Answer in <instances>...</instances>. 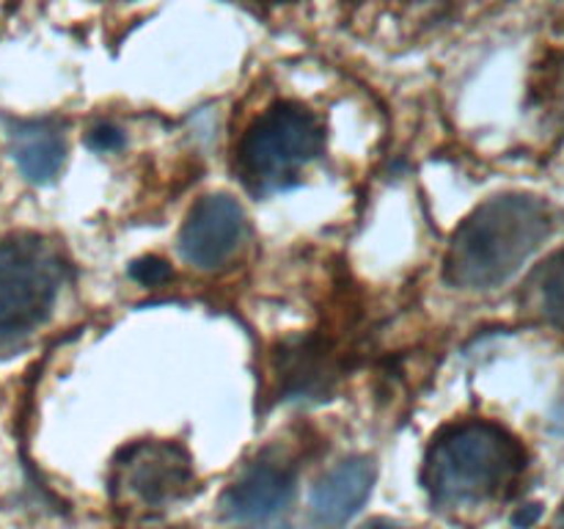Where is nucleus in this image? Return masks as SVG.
I'll return each mask as SVG.
<instances>
[{"label": "nucleus", "mask_w": 564, "mask_h": 529, "mask_svg": "<svg viewBox=\"0 0 564 529\" xmlns=\"http://www.w3.org/2000/svg\"><path fill=\"white\" fill-rule=\"evenodd\" d=\"M554 235V209L529 193L479 204L455 229L444 276L457 290H496L510 281Z\"/></svg>", "instance_id": "obj_1"}, {"label": "nucleus", "mask_w": 564, "mask_h": 529, "mask_svg": "<svg viewBox=\"0 0 564 529\" xmlns=\"http://www.w3.org/2000/svg\"><path fill=\"white\" fill-rule=\"evenodd\" d=\"M527 468V450L501 424L466 419L441 430L424 457V488L441 507L477 505L505 494Z\"/></svg>", "instance_id": "obj_2"}, {"label": "nucleus", "mask_w": 564, "mask_h": 529, "mask_svg": "<svg viewBox=\"0 0 564 529\" xmlns=\"http://www.w3.org/2000/svg\"><path fill=\"white\" fill-rule=\"evenodd\" d=\"M325 132L317 116L295 102L270 105L237 143V171L259 196L301 182L303 169L323 152Z\"/></svg>", "instance_id": "obj_3"}, {"label": "nucleus", "mask_w": 564, "mask_h": 529, "mask_svg": "<svg viewBox=\"0 0 564 529\" xmlns=\"http://www.w3.org/2000/svg\"><path fill=\"white\" fill-rule=\"evenodd\" d=\"M64 284V262L33 235L0 240V342L31 334L53 309Z\"/></svg>", "instance_id": "obj_4"}, {"label": "nucleus", "mask_w": 564, "mask_h": 529, "mask_svg": "<svg viewBox=\"0 0 564 529\" xmlns=\"http://www.w3.org/2000/svg\"><path fill=\"white\" fill-rule=\"evenodd\" d=\"M248 220L240 202L226 193L198 198L180 231V251L198 270L224 268L246 242Z\"/></svg>", "instance_id": "obj_5"}, {"label": "nucleus", "mask_w": 564, "mask_h": 529, "mask_svg": "<svg viewBox=\"0 0 564 529\" xmlns=\"http://www.w3.org/2000/svg\"><path fill=\"white\" fill-rule=\"evenodd\" d=\"M119 483L143 507H163L185 496L193 485L191 457L176 444H138L119 463Z\"/></svg>", "instance_id": "obj_6"}, {"label": "nucleus", "mask_w": 564, "mask_h": 529, "mask_svg": "<svg viewBox=\"0 0 564 529\" xmlns=\"http://www.w3.org/2000/svg\"><path fill=\"white\" fill-rule=\"evenodd\" d=\"M295 494V472L281 461L251 463L220 496V512L231 521H262Z\"/></svg>", "instance_id": "obj_7"}, {"label": "nucleus", "mask_w": 564, "mask_h": 529, "mask_svg": "<svg viewBox=\"0 0 564 529\" xmlns=\"http://www.w3.org/2000/svg\"><path fill=\"white\" fill-rule=\"evenodd\" d=\"M375 463L369 457H345L317 479L312 490V516L323 529H339L367 505L375 488Z\"/></svg>", "instance_id": "obj_8"}, {"label": "nucleus", "mask_w": 564, "mask_h": 529, "mask_svg": "<svg viewBox=\"0 0 564 529\" xmlns=\"http://www.w3.org/2000/svg\"><path fill=\"white\" fill-rule=\"evenodd\" d=\"M11 158L22 176L36 185L53 182L66 158L64 136L47 121H28L11 130Z\"/></svg>", "instance_id": "obj_9"}, {"label": "nucleus", "mask_w": 564, "mask_h": 529, "mask_svg": "<svg viewBox=\"0 0 564 529\" xmlns=\"http://www.w3.org/2000/svg\"><path fill=\"white\" fill-rule=\"evenodd\" d=\"M534 301H538L540 314L549 320L554 328L564 331V248L551 253L538 268L532 279Z\"/></svg>", "instance_id": "obj_10"}, {"label": "nucleus", "mask_w": 564, "mask_h": 529, "mask_svg": "<svg viewBox=\"0 0 564 529\" xmlns=\"http://www.w3.org/2000/svg\"><path fill=\"white\" fill-rule=\"evenodd\" d=\"M130 276L135 281H141V284L158 287V284H165V281L171 279V264L163 262L160 257H143V259H135V262L130 264Z\"/></svg>", "instance_id": "obj_11"}, {"label": "nucleus", "mask_w": 564, "mask_h": 529, "mask_svg": "<svg viewBox=\"0 0 564 529\" xmlns=\"http://www.w3.org/2000/svg\"><path fill=\"white\" fill-rule=\"evenodd\" d=\"M86 143L94 149V152H116V149H121V143H124V132H121L119 127L105 125L102 121V125L88 130Z\"/></svg>", "instance_id": "obj_12"}, {"label": "nucleus", "mask_w": 564, "mask_h": 529, "mask_svg": "<svg viewBox=\"0 0 564 529\" xmlns=\"http://www.w3.org/2000/svg\"><path fill=\"white\" fill-rule=\"evenodd\" d=\"M540 518V505H529V507H523V510H518L516 516H512V523H516V527H532L534 521H538Z\"/></svg>", "instance_id": "obj_13"}, {"label": "nucleus", "mask_w": 564, "mask_h": 529, "mask_svg": "<svg viewBox=\"0 0 564 529\" xmlns=\"http://www.w3.org/2000/svg\"><path fill=\"white\" fill-rule=\"evenodd\" d=\"M361 529H408V527H402V523L397 521H389V518H372V521L364 523Z\"/></svg>", "instance_id": "obj_14"}, {"label": "nucleus", "mask_w": 564, "mask_h": 529, "mask_svg": "<svg viewBox=\"0 0 564 529\" xmlns=\"http://www.w3.org/2000/svg\"><path fill=\"white\" fill-rule=\"evenodd\" d=\"M556 529H564V505H562V510H560V521H556Z\"/></svg>", "instance_id": "obj_15"}, {"label": "nucleus", "mask_w": 564, "mask_h": 529, "mask_svg": "<svg viewBox=\"0 0 564 529\" xmlns=\"http://www.w3.org/2000/svg\"><path fill=\"white\" fill-rule=\"evenodd\" d=\"M259 529H292V527H259Z\"/></svg>", "instance_id": "obj_16"}]
</instances>
